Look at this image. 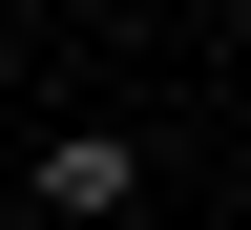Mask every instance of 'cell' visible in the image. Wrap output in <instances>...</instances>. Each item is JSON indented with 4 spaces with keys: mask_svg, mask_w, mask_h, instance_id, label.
<instances>
[{
    "mask_svg": "<svg viewBox=\"0 0 251 230\" xmlns=\"http://www.w3.org/2000/svg\"><path fill=\"white\" fill-rule=\"evenodd\" d=\"M147 209V147L126 126H42V230H126Z\"/></svg>",
    "mask_w": 251,
    "mask_h": 230,
    "instance_id": "6da1fadb",
    "label": "cell"
}]
</instances>
